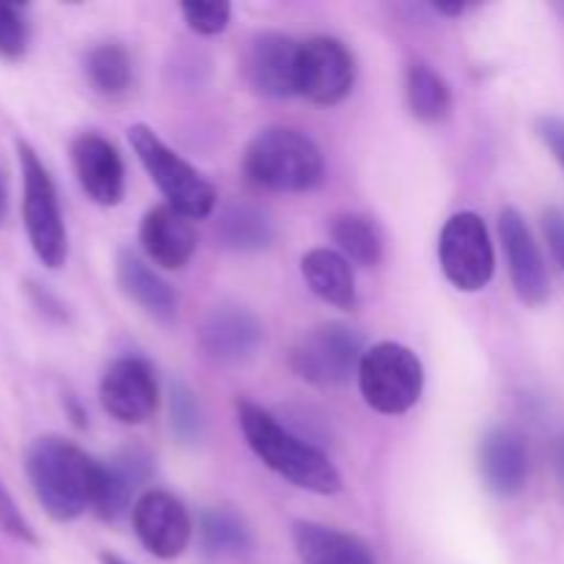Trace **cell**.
Returning <instances> with one entry per match:
<instances>
[{"label": "cell", "instance_id": "cell-1", "mask_svg": "<svg viewBox=\"0 0 564 564\" xmlns=\"http://www.w3.org/2000/svg\"><path fill=\"white\" fill-rule=\"evenodd\" d=\"M25 471L39 505L53 521L69 523L97 505L102 463L61 435H42L28 446Z\"/></svg>", "mask_w": 564, "mask_h": 564}, {"label": "cell", "instance_id": "cell-2", "mask_svg": "<svg viewBox=\"0 0 564 564\" xmlns=\"http://www.w3.org/2000/svg\"><path fill=\"white\" fill-rule=\"evenodd\" d=\"M237 422H240L246 444L251 446L253 455L292 482L295 488L308 490L317 496H334L341 490V474L336 471L328 455L317 449V446L306 444L303 438L292 435L284 424L275 416H270L264 408L253 405V402L242 400L237 402Z\"/></svg>", "mask_w": 564, "mask_h": 564}, {"label": "cell", "instance_id": "cell-3", "mask_svg": "<svg viewBox=\"0 0 564 564\" xmlns=\"http://www.w3.org/2000/svg\"><path fill=\"white\" fill-rule=\"evenodd\" d=\"M248 180L264 191L306 193L323 185L325 160L317 143L292 127H264L246 147Z\"/></svg>", "mask_w": 564, "mask_h": 564}, {"label": "cell", "instance_id": "cell-4", "mask_svg": "<svg viewBox=\"0 0 564 564\" xmlns=\"http://www.w3.org/2000/svg\"><path fill=\"white\" fill-rule=\"evenodd\" d=\"M127 138H130V147L141 160L143 171L160 187L169 207L191 220L207 218L213 213L215 202H218L213 182L204 180L187 160H182L152 127L132 124L127 130Z\"/></svg>", "mask_w": 564, "mask_h": 564}, {"label": "cell", "instance_id": "cell-5", "mask_svg": "<svg viewBox=\"0 0 564 564\" xmlns=\"http://www.w3.org/2000/svg\"><path fill=\"white\" fill-rule=\"evenodd\" d=\"M17 154L22 169V220H25L28 242L44 268L58 270L64 268L69 253L58 191L50 171L25 141H17Z\"/></svg>", "mask_w": 564, "mask_h": 564}, {"label": "cell", "instance_id": "cell-6", "mask_svg": "<svg viewBox=\"0 0 564 564\" xmlns=\"http://www.w3.org/2000/svg\"><path fill=\"white\" fill-rule=\"evenodd\" d=\"M358 386L372 411L400 416L422 397L424 367L411 347L400 341H378L364 350L358 364Z\"/></svg>", "mask_w": 564, "mask_h": 564}, {"label": "cell", "instance_id": "cell-7", "mask_svg": "<svg viewBox=\"0 0 564 564\" xmlns=\"http://www.w3.org/2000/svg\"><path fill=\"white\" fill-rule=\"evenodd\" d=\"M364 358V339L358 330L341 323H323L308 330L295 347H292L290 367L306 383L330 389L358 375V364Z\"/></svg>", "mask_w": 564, "mask_h": 564}, {"label": "cell", "instance_id": "cell-8", "mask_svg": "<svg viewBox=\"0 0 564 564\" xmlns=\"http://www.w3.org/2000/svg\"><path fill=\"white\" fill-rule=\"evenodd\" d=\"M438 259L446 281L460 292H479L490 284L496 270L494 242L477 213H457L438 237Z\"/></svg>", "mask_w": 564, "mask_h": 564}, {"label": "cell", "instance_id": "cell-9", "mask_svg": "<svg viewBox=\"0 0 564 564\" xmlns=\"http://www.w3.org/2000/svg\"><path fill=\"white\" fill-rule=\"evenodd\" d=\"M356 58L345 42L334 36H312L301 42L297 94L317 105H336L352 91Z\"/></svg>", "mask_w": 564, "mask_h": 564}, {"label": "cell", "instance_id": "cell-10", "mask_svg": "<svg viewBox=\"0 0 564 564\" xmlns=\"http://www.w3.org/2000/svg\"><path fill=\"white\" fill-rule=\"evenodd\" d=\"M99 402L105 413L121 424H143L158 411L160 389L152 364L143 358H116L99 380Z\"/></svg>", "mask_w": 564, "mask_h": 564}, {"label": "cell", "instance_id": "cell-11", "mask_svg": "<svg viewBox=\"0 0 564 564\" xmlns=\"http://www.w3.org/2000/svg\"><path fill=\"white\" fill-rule=\"evenodd\" d=\"M132 529L143 549L158 560H176L185 554L193 538L187 507L165 490H149L132 507Z\"/></svg>", "mask_w": 564, "mask_h": 564}, {"label": "cell", "instance_id": "cell-12", "mask_svg": "<svg viewBox=\"0 0 564 564\" xmlns=\"http://www.w3.org/2000/svg\"><path fill=\"white\" fill-rule=\"evenodd\" d=\"M301 42L284 33H257L242 55V75L262 97L284 99L297 94Z\"/></svg>", "mask_w": 564, "mask_h": 564}, {"label": "cell", "instance_id": "cell-13", "mask_svg": "<svg viewBox=\"0 0 564 564\" xmlns=\"http://www.w3.org/2000/svg\"><path fill=\"white\" fill-rule=\"evenodd\" d=\"M499 231L518 297L529 306H543L551 295V279L532 229L516 207H505L499 215Z\"/></svg>", "mask_w": 564, "mask_h": 564}, {"label": "cell", "instance_id": "cell-14", "mask_svg": "<svg viewBox=\"0 0 564 564\" xmlns=\"http://www.w3.org/2000/svg\"><path fill=\"white\" fill-rule=\"evenodd\" d=\"M72 165L83 193L99 207H116L124 198V163L108 138L83 132L72 143Z\"/></svg>", "mask_w": 564, "mask_h": 564}, {"label": "cell", "instance_id": "cell-15", "mask_svg": "<svg viewBox=\"0 0 564 564\" xmlns=\"http://www.w3.org/2000/svg\"><path fill=\"white\" fill-rule=\"evenodd\" d=\"M198 345L215 361H246L262 345V323L242 306H215L198 328Z\"/></svg>", "mask_w": 564, "mask_h": 564}, {"label": "cell", "instance_id": "cell-16", "mask_svg": "<svg viewBox=\"0 0 564 564\" xmlns=\"http://www.w3.org/2000/svg\"><path fill=\"white\" fill-rule=\"evenodd\" d=\"M479 471L490 494L512 499L527 488L529 449L516 430H490L479 444Z\"/></svg>", "mask_w": 564, "mask_h": 564}, {"label": "cell", "instance_id": "cell-17", "mask_svg": "<svg viewBox=\"0 0 564 564\" xmlns=\"http://www.w3.org/2000/svg\"><path fill=\"white\" fill-rule=\"evenodd\" d=\"M196 229L191 218L169 204L152 207L141 220V246L154 264L165 270H182L196 253Z\"/></svg>", "mask_w": 564, "mask_h": 564}, {"label": "cell", "instance_id": "cell-18", "mask_svg": "<svg viewBox=\"0 0 564 564\" xmlns=\"http://www.w3.org/2000/svg\"><path fill=\"white\" fill-rule=\"evenodd\" d=\"M152 474V460L141 449H124L113 460L102 463V482H99L97 512L102 521H119L130 507H135V494Z\"/></svg>", "mask_w": 564, "mask_h": 564}, {"label": "cell", "instance_id": "cell-19", "mask_svg": "<svg viewBox=\"0 0 564 564\" xmlns=\"http://www.w3.org/2000/svg\"><path fill=\"white\" fill-rule=\"evenodd\" d=\"M292 543L303 564H378L361 538L314 521H297Z\"/></svg>", "mask_w": 564, "mask_h": 564}, {"label": "cell", "instance_id": "cell-20", "mask_svg": "<svg viewBox=\"0 0 564 564\" xmlns=\"http://www.w3.org/2000/svg\"><path fill=\"white\" fill-rule=\"evenodd\" d=\"M301 273L308 290L319 301L345 308V312L356 308V275H352L350 262L339 251H334V248H312L308 253H303Z\"/></svg>", "mask_w": 564, "mask_h": 564}, {"label": "cell", "instance_id": "cell-21", "mask_svg": "<svg viewBox=\"0 0 564 564\" xmlns=\"http://www.w3.org/2000/svg\"><path fill=\"white\" fill-rule=\"evenodd\" d=\"M116 281L130 301H135L149 317L171 323L176 317V292L149 268L147 262L130 251H121L116 259Z\"/></svg>", "mask_w": 564, "mask_h": 564}, {"label": "cell", "instance_id": "cell-22", "mask_svg": "<svg viewBox=\"0 0 564 564\" xmlns=\"http://www.w3.org/2000/svg\"><path fill=\"white\" fill-rule=\"evenodd\" d=\"M218 240L231 251H262L273 242L270 215L251 202H229L218 215Z\"/></svg>", "mask_w": 564, "mask_h": 564}, {"label": "cell", "instance_id": "cell-23", "mask_svg": "<svg viewBox=\"0 0 564 564\" xmlns=\"http://www.w3.org/2000/svg\"><path fill=\"white\" fill-rule=\"evenodd\" d=\"M405 94L411 113L419 121H444L452 113V88L433 66L427 64H413L405 77Z\"/></svg>", "mask_w": 564, "mask_h": 564}, {"label": "cell", "instance_id": "cell-24", "mask_svg": "<svg viewBox=\"0 0 564 564\" xmlns=\"http://www.w3.org/2000/svg\"><path fill=\"white\" fill-rule=\"evenodd\" d=\"M202 549L213 556H242L251 551V529L229 507H215L202 516L198 523Z\"/></svg>", "mask_w": 564, "mask_h": 564}, {"label": "cell", "instance_id": "cell-25", "mask_svg": "<svg viewBox=\"0 0 564 564\" xmlns=\"http://www.w3.org/2000/svg\"><path fill=\"white\" fill-rule=\"evenodd\" d=\"M330 237L347 262H356L361 268H375L383 259V237L378 226L364 215H339L330 224Z\"/></svg>", "mask_w": 564, "mask_h": 564}, {"label": "cell", "instance_id": "cell-26", "mask_svg": "<svg viewBox=\"0 0 564 564\" xmlns=\"http://www.w3.org/2000/svg\"><path fill=\"white\" fill-rule=\"evenodd\" d=\"M88 83L102 97H121L132 86V58L121 44H97L86 55Z\"/></svg>", "mask_w": 564, "mask_h": 564}, {"label": "cell", "instance_id": "cell-27", "mask_svg": "<svg viewBox=\"0 0 564 564\" xmlns=\"http://www.w3.org/2000/svg\"><path fill=\"white\" fill-rule=\"evenodd\" d=\"M171 430L185 444H196L204 433L202 405H198L196 394L180 380L171 386Z\"/></svg>", "mask_w": 564, "mask_h": 564}, {"label": "cell", "instance_id": "cell-28", "mask_svg": "<svg viewBox=\"0 0 564 564\" xmlns=\"http://www.w3.org/2000/svg\"><path fill=\"white\" fill-rule=\"evenodd\" d=\"M28 20L25 9L0 0V58L20 61L28 53Z\"/></svg>", "mask_w": 564, "mask_h": 564}, {"label": "cell", "instance_id": "cell-29", "mask_svg": "<svg viewBox=\"0 0 564 564\" xmlns=\"http://www.w3.org/2000/svg\"><path fill=\"white\" fill-rule=\"evenodd\" d=\"M182 17L187 28L202 36L224 33L231 22V6L226 0H209V3H182Z\"/></svg>", "mask_w": 564, "mask_h": 564}, {"label": "cell", "instance_id": "cell-30", "mask_svg": "<svg viewBox=\"0 0 564 564\" xmlns=\"http://www.w3.org/2000/svg\"><path fill=\"white\" fill-rule=\"evenodd\" d=\"M0 529H3L6 534H11L14 540H20V543H39L36 532H33L31 523L25 521V516H22L20 507L14 505V499H11L9 490L3 488V482H0Z\"/></svg>", "mask_w": 564, "mask_h": 564}, {"label": "cell", "instance_id": "cell-31", "mask_svg": "<svg viewBox=\"0 0 564 564\" xmlns=\"http://www.w3.org/2000/svg\"><path fill=\"white\" fill-rule=\"evenodd\" d=\"M543 231L545 240H549L551 251H554L556 262L562 264L564 270V213L556 207H549L543 213Z\"/></svg>", "mask_w": 564, "mask_h": 564}, {"label": "cell", "instance_id": "cell-32", "mask_svg": "<svg viewBox=\"0 0 564 564\" xmlns=\"http://www.w3.org/2000/svg\"><path fill=\"white\" fill-rule=\"evenodd\" d=\"M538 132L564 169V121L556 119V116H543V119L538 121Z\"/></svg>", "mask_w": 564, "mask_h": 564}, {"label": "cell", "instance_id": "cell-33", "mask_svg": "<svg viewBox=\"0 0 564 564\" xmlns=\"http://www.w3.org/2000/svg\"><path fill=\"white\" fill-rule=\"evenodd\" d=\"M433 9L444 17H460L463 11H466V6L463 3H435Z\"/></svg>", "mask_w": 564, "mask_h": 564}, {"label": "cell", "instance_id": "cell-34", "mask_svg": "<svg viewBox=\"0 0 564 564\" xmlns=\"http://www.w3.org/2000/svg\"><path fill=\"white\" fill-rule=\"evenodd\" d=\"M556 474H560V482L564 490V435L560 438V444H556Z\"/></svg>", "mask_w": 564, "mask_h": 564}, {"label": "cell", "instance_id": "cell-35", "mask_svg": "<svg viewBox=\"0 0 564 564\" xmlns=\"http://www.w3.org/2000/svg\"><path fill=\"white\" fill-rule=\"evenodd\" d=\"M6 209H9V198H6V182L3 174H0V226H3L6 220Z\"/></svg>", "mask_w": 564, "mask_h": 564}, {"label": "cell", "instance_id": "cell-36", "mask_svg": "<svg viewBox=\"0 0 564 564\" xmlns=\"http://www.w3.org/2000/svg\"><path fill=\"white\" fill-rule=\"evenodd\" d=\"M99 562H102V564H130V562L119 560V556H116V554H108V551H105V554L99 556Z\"/></svg>", "mask_w": 564, "mask_h": 564}]
</instances>
